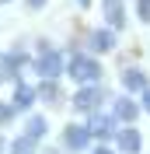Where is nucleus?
<instances>
[{"label":"nucleus","mask_w":150,"mask_h":154,"mask_svg":"<svg viewBox=\"0 0 150 154\" xmlns=\"http://www.w3.org/2000/svg\"><path fill=\"white\" fill-rule=\"evenodd\" d=\"M70 74L80 81V84H94L98 77H101V67L94 63L91 56H84V53H77L74 60H70Z\"/></svg>","instance_id":"f257e3e1"},{"label":"nucleus","mask_w":150,"mask_h":154,"mask_svg":"<svg viewBox=\"0 0 150 154\" xmlns=\"http://www.w3.org/2000/svg\"><path fill=\"white\" fill-rule=\"evenodd\" d=\"M101 98H105L101 88H84V91L74 95V105L77 109H94V105H101Z\"/></svg>","instance_id":"f03ea898"},{"label":"nucleus","mask_w":150,"mask_h":154,"mask_svg":"<svg viewBox=\"0 0 150 154\" xmlns=\"http://www.w3.org/2000/svg\"><path fill=\"white\" fill-rule=\"evenodd\" d=\"M66 147L70 151H80V147H87V140H91V133H87L84 126H66Z\"/></svg>","instance_id":"7ed1b4c3"},{"label":"nucleus","mask_w":150,"mask_h":154,"mask_svg":"<svg viewBox=\"0 0 150 154\" xmlns=\"http://www.w3.org/2000/svg\"><path fill=\"white\" fill-rule=\"evenodd\" d=\"M38 74L46 77V81H52V77H59V56L52 53V49H46V56L38 60Z\"/></svg>","instance_id":"20e7f679"},{"label":"nucleus","mask_w":150,"mask_h":154,"mask_svg":"<svg viewBox=\"0 0 150 154\" xmlns=\"http://www.w3.org/2000/svg\"><path fill=\"white\" fill-rule=\"evenodd\" d=\"M119 147H122L126 154H136V151H140V133H136L133 126H129V130H122V133H119Z\"/></svg>","instance_id":"39448f33"},{"label":"nucleus","mask_w":150,"mask_h":154,"mask_svg":"<svg viewBox=\"0 0 150 154\" xmlns=\"http://www.w3.org/2000/svg\"><path fill=\"white\" fill-rule=\"evenodd\" d=\"M105 14H108V25H112V28H122V25H126V18H122V4H119V0H105Z\"/></svg>","instance_id":"423d86ee"},{"label":"nucleus","mask_w":150,"mask_h":154,"mask_svg":"<svg viewBox=\"0 0 150 154\" xmlns=\"http://www.w3.org/2000/svg\"><path fill=\"white\" fill-rule=\"evenodd\" d=\"M136 112H140V105H136V102H133V98H119V102H115V116H119V119H136Z\"/></svg>","instance_id":"0eeeda50"},{"label":"nucleus","mask_w":150,"mask_h":154,"mask_svg":"<svg viewBox=\"0 0 150 154\" xmlns=\"http://www.w3.org/2000/svg\"><path fill=\"white\" fill-rule=\"evenodd\" d=\"M112 130H115L112 119H108V116H105V119L98 116V119L91 123V130H87V133H91V137H101V140H105V137H112Z\"/></svg>","instance_id":"6e6552de"},{"label":"nucleus","mask_w":150,"mask_h":154,"mask_svg":"<svg viewBox=\"0 0 150 154\" xmlns=\"http://www.w3.org/2000/svg\"><path fill=\"white\" fill-rule=\"evenodd\" d=\"M122 84H126V91H143V88H147V77H143L140 70H126Z\"/></svg>","instance_id":"1a4fd4ad"},{"label":"nucleus","mask_w":150,"mask_h":154,"mask_svg":"<svg viewBox=\"0 0 150 154\" xmlns=\"http://www.w3.org/2000/svg\"><path fill=\"white\" fill-rule=\"evenodd\" d=\"M32 98H35V91H32V88H25V84H18V91H14V105H18V109H28Z\"/></svg>","instance_id":"9d476101"},{"label":"nucleus","mask_w":150,"mask_h":154,"mask_svg":"<svg viewBox=\"0 0 150 154\" xmlns=\"http://www.w3.org/2000/svg\"><path fill=\"white\" fill-rule=\"evenodd\" d=\"M42 133H46V119H42V116H32V119H28V133H25V137L38 140Z\"/></svg>","instance_id":"9b49d317"},{"label":"nucleus","mask_w":150,"mask_h":154,"mask_svg":"<svg viewBox=\"0 0 150 154\" xmlns=\"http://www.w3.org/2000/svg\"><path fill=\"white\" fill-rule=\"evenodd\" d=\"M10 154H35V140H32V137L14 140V144H10Z\"/></svg>","instance_id":"f8f14e48"},{"label":"nucleus","mask_w":150,"mask_h":154,"mask_svg":"<svg viewBox=\"0 0 150 154\" xmlns=\"http://www.w3.org/2000/svg\"><path fill=\"white\" fill-rule=\"evenodd\" d=\"M94 46L105 53V49H112V46H115V35H112V32H94Z\"/></svg>","instance_id":"ddd939ff"},{"label":"nucleus","mask_w":150,"mask_h":154,"mask_svg":"<svg viewBox=\"0 0 150 154\" xmlns=\"http://www.w3.org/2000/svg\"><path fill=\"white\" fill-rule=\"evenodd\" d=\"M136 14L140 21H150V0H136Z\"/></svg>","instance_id":"4468645a"},{"label":"nucleus","mask_w":150,"mask_h":154,"mask_svg":"<svg viewBox=\"0 0 150 154\" xmlns=\"http://www.w3.org/2000/svg\"><path fill=\"white\" fill-rule=\"evenodd\" d=\"M140 109H147V112H150V88H143V105Z\"/></svg>","instance_id":"2eb2a0df"},{"label":"nucleus","mask_w":150,"mask_h":154,"mask_svg":"<svg viewBox=\"0 0 150 154\" xmlns=\"http://www.w3.org/2000/svg\"><path fill=\"white\" fill-rule=\"evenodd\" d=\"M28 4H32V7H42V4H46V0H28Z\"/></svg>","instance_id":"dca6fc26"},{"label":"nucleus","mask_w":150,"mask_h":154,"mask_svg":"<svg viewBox=\"0 0 150 154\" xmlns=\"http://www.w3.org/2000/svg\"><path fill=\"white\" fill-rule=\"evenodd\" d=\"M94 154H112V151H108V147H98V151H94Z\"/></svg>","instance_id":"f3484780"},{"label":"nucleus","mask_w":150,"mask_h":154,"mask_svg":"<svg viewBox=\"0 0 150 154\" xmlns=\"http://www.w3.org/2000/svg\"><path fill=\"white\" fill-rule=\"evenodd\" d=\"M87 4H91V0H80V7H87Z\"/></svg>","instance_id":"a211bd4d"},{"label":"nucleus","mask_w":150,"mask_h":154,"mask_svg":"<svg viewBox=\"0 0 150 154\" xmlns=\"http://www.w3.org/2000/svg\"><path fill=\"white\" fill-rule=\"evenodd\" d=\"M0 4H7V0H0Z\"/></svg>","instance_id":"6ab92c4d"}]
</instances>
